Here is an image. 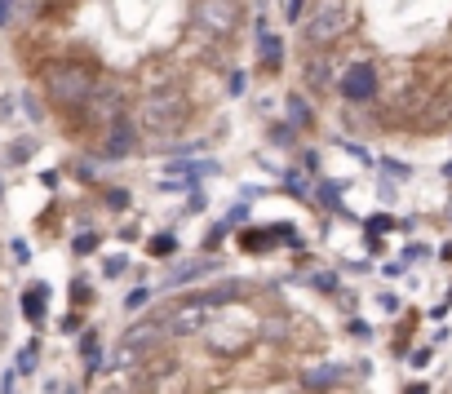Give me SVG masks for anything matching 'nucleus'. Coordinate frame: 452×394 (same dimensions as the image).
<instances>
[{
    "label": "nucleus",
    "instance_id": "1",
    "mask_svg": "<svg viewBox=\"0 0 452 394\" xmlns=\"http://www.w3.org/2000/svg\"><path fill=\"white\" fill-rule=\"evenodd\" d=\"M186 93L177 89V84H164V89H151L142 102H138L134 111V124L142 129L151 137H173L177 129L186 124Z\"/></svg>",
    "mask_w": 452,
    "mask_h": 394
},
{
    "label": "nucleus",
    "instance_id": "2",
    "mask_svg": "<svg viewBox=\"0 0 452 394\" xmlns=\"http://www.w3.org/2000/svg\"><path fill=\"white\" fill-rule=\"evenodd\" d=\"M45 93L53 107H84L98 93V76L80 62H49L45 67Z\"/></svg>",
    "mask_w": 452,
    "mask_h": 394
},
{
    "label": "nucleus",
    "instance_id": "3",
    "mask_svg": "<svg viewBox=\"0 0 452 394\" xmlns=\"http://www.w3.org/2000/svg\"><path fill=\"white\" fill-rule=\"evenodd\" d=\"M213 311H218V306H213L204 293L177 297V302H168L164 311L155 315V328H160V332H168V337H195V332H204V328H209Z\"/></svg>",
    "mask_w": 452,
    "mask_h": 394
},
{
    "label": "nucleus",
    "instance_id": "4",
    "mask_svg": "<svg viewBox=\"0 0 452 394\" xmlns=\"http://www.w3.org/2000/svg\"><path fill=\"white\" fill-rule=\"evenodd\" d=\"M346 27H351V9H346V0H319L315 14L306 18V27H301V36H306V44L324 49V44H333Z\"/></svg>",
    "mask_w": 452,
    "mask_h": 394
},
{
    "label": "nucleus",
    "instance_id": "5",
    "mask_svg": "<svg viewBox=\"0 0 452 394\" xmlns=\"http://www.w3.org/2000/svg\"><path fill=\"white\" fill-rule=\"evenodd\" d=\"M253 337H258V324L253 319H235V315L209 319V328H204V341H209L213 354H240L253 345Z\"/></svg>",
    "mask_w": 452,
    "mask_h": 394
},
{
    "label": "nucleus",
    "instance_id": "6",
    "mask_svg": "<svg viewBox=\"0 0 452 394\" xmlns=\"http://www.w3.org/2000/svg\"><path fill=\"white\" fill-rule=\"evenodd\" d=\"M235 23H240V5L235 0H195V9H191V27L195 31H204V36H231L235 31Z\"/></svg>",
    "mask_w": 452,
    "mask_h": 394
},
{
    "label": "nucleus",
    "instance_id": "7",
    "mask_svg": "<svg viewBox=\"0 0 452 394\" xmlns=\"http://www.w3.org/2000/svg\"><path fill=\"white\" fill-rule=\"evenodd\" d=\"M120 111H125V93H120V84H98V93L84 102V116H89V124L98 129V133H107L116 120H125Z\"/></svg>",
    "mask_w": 452,
    "mask_h": 394
},
{
    "label": "nucleus",
    "instance_id": "8",
    "mask_svg": "<svg viewBox=\"0 0 452 394\" xmlns=\"http://www.w3.org/2000/svg\"><path fill=\"white\" fill-rule=\"evenodd\" d=\"M155 341H160V328H155V324L129 328L125 341H120V350H116V368H138V363H142L147 354L155 350Z\"/></svg>",
    "mask_w": 452,
    "mask_h": 394
},
{
    "label": "nucleus",
    "instance_id": "9",
    "mask_svg": "<svg viewBox=\"0 0 452 394\" xmlns=\"http://www.w3.org/2000/svg\"><path fill=\"white\" fill-rule=\"evenodd\" d=\"M134 146H138V124H134V116H125L102 133L98 155L102 159H125V155H134Z\"/></svg>",
    "mask_w": 452,
    "mask_h": 394
},
{
    "label": "nucleus",
    "instance_id": "10",
    "mask_svg": "<svg viewBox=\"0 0 452 394\" xmlns=\"http://www.w3.org/2000/svg\"><path fill=\"white\" fill-rule=\"evenodd\" d=\"M337 89H342L346 102H368L377 93V67H373V62H355V67H346V76L337 80Z\"/></svg>",
    "mask_w": 452,
    "mask_h": 394
},
{
    "label": "nucleus",
    "instance_id": "11",
    "mask_svg": "<svg viewBox=\"0 0 452 394\" xmlns=\"http://www.w3.org/2000/svg\"><path fill=\"white\" fill-rule=\"evenodd\" d=\"M301 76H306L310 89H324V84H333V58H328L324 49H315L306 58V67H301Z\"/></svg>",
    "mask_w": 452,
    "mask_h": 394
},
{
    "label": "nucleus",
    "instance_id": "12",
    "mask_svg": "<svg viewBox=\"0 0 452 394\" xmlns=\"http://www.w3.org/2000/svg\"><path fill=\"white\" fill-rule=\"evenodd\" d=\"M342 377H346L342 363H319V368H310L301 381H306V390H328V386H337Z\"/></svg>",
    "mask_w": 452,
    "mask_h": 394
},
{
    "label": "nucleus",
    "instance_id": "13",
    "mask_svg": "<svg viewBox=\"0 0 452 394\" xmlns=\"http://www.w3.org/2000/svg\"><path fill=\"white\" fill-rule=\"evenodd\" d=\"M218 266V261H209V257H200V261H186V266H177V270H168V279L164 284L168 288H177V284H191V279H200V275H209V270Z\"/></svg>",
    "mask_w": 452,
    "mask_h": 394
},
{
    "label": "nucleus",
    "instance_id": "14",
    "mask_svg": "<svg viewBox=\"0 0 452 394\" xmlns=\"http://www.w3.org/2000/svg\"><path fill=\"white\" fill-rule=\"evenodd\" d=\"M45 302H49V288L45 284H32L23 293V315L32 319V324H45Z\"/></svg>",
    "mask_w": 452,
    "mask_h": 394
},
{
    "label": "nucleus",
    "instance_id": "15",
    "mask_svg": "<svg viewBox=\"0 0 452 394\" xmlns=\"http://www.w3.org/2000/svg\"><path fill=\"white\" fill-rule=\"evenodd\" d=\"M258 53H262V62H266V67H279V58H284V40H279V36H271V31H262Z\"/></svg>",
    "mask_w": 452,
    "mask_h": 394
},
{
    "label": "nucleus",
    "instance_id": "16",
    "mask_svg": "<svg viewBox=\"0 0 452 394\" xmlns=\"http://www.w3.org/2000/svg\"><path fill=\"white\" fill-rule=\"evenodd\" d=\"M288 120H293L297 129H306V124H315V111L306 107V98L301 93H288Z\"/></svg>",
    "mask_w": 452,
    "mask_h": 394
},
{
    "label": "nucleus",
    "instance_id": "17",
    "mask_svg": "<svg viewBox=\"0 0 452 394\" xmlns=\"http://www.w3.org/2000/svg\"><path fill=\"white\" fill-rule=\"evenodd\" d=\"M36 359H40L36 341H32V345H23V350H18V372H23V377H27V372H36Z\"/></svg>",
    "mask_w": 452,
    "mask_h": 394
},
{
    "label": "nucleus",
    "instance_id": "18",
    "mask_svg": "<svg viewBox=\"0 0 452 394\" xmlns=\"http://www.w3.org/2000/svg\"><path fill=\"white\" fill-rule=\"evenodd\" d=\"M151 252H155V257H173V252H177V239H173V235H155V239H151Z\"/></svg>",
    "mask_w": 452,
    "mask_h": 394
},
{
    "label": "nucleus",
    "instance_id": "19",
    "mask_svg": "<svg viewBox=\"0 0 452 394\" xmlns=\"http://www.w3.org/2000/svg\"><path fill=\"white\" fill-rule=\"evenodd\" d=\"M147 302H151V293H147V288H134V293H129V297H125V311H129V315H134V311H142V306H147Z\"/></svg>",
    "mask_w": 452,
    "mask_h": 394
},
{
    "label": "nucleus",
    "instance_id": "20",
    "mask_svg": "<svg viewBox=\"0 0 452 394\" xmlns=\"http://www.w3.org/2000/svg\"><path fill=\"white\" fill-rule=\"evenodd\" d=\"M5 159H9V164H27V159H32V142H14Z\"/></svg>",
    "mask_w": 452,
    "mask_h": 394
},
{
    "label": "nucleus",
    "instance_id": "21",
    "mask_svg": "<svg viewBox=\"0 0 452 394\" xmlns=\"http://www.w3.org/2000/svg\"><path fill=\"white\" fill-rule=\"evenodd\" d=\"M319 200H324L328 209H337V213H342V200H337V186H333V182H324V186H319Z\"/></svg>",
    "mask_w": 452,
    "mask_h": 394
},
{
    "label": "nucleus",
    "instance_id": "22",
    "mask_svg": "<svg viewBox=\"0 0 452 394\" xmlns=\"http://www.w3.org/2000/svg\"><path fill=\"white\" fill-rule=\"evenodd\" d=\"M394 226H399V222H394V218H386V213L368 218V231H373V235H377V231H394Z\"/></svg>",
    "mask_w": 452,
    "mask_h": 394
},
{
    "label": "nucleus",
    "instance_id": "23",
    "mask_svg": "<svg viewBox=\"0 0 452 394\" xmlns=\"http://www.w3.org/2000/svg\"><path fill=\"white\" fill-rule=\"evenodd\" d=\"M244 222H249V209H244V204H240V209H231V218H226L222 226L231 231V226H244Z\"/></svg>",
    "mask_w": 452,
    "mask_h": 394
},
{
    "label": "nucleus",
    "instance_id": "24",
    "mask_svg": "<svg viewBox=\"0 0 452 394\" xmlns=\"http://www.w3.org/2000/svg\"><path fill=\"white\" fill-rule=\"evenodd\" d=\"M125 261H129V257H120V252H116V257H107V266H102V270L116 279V275H125Z\"/></svg>",
    "mask_w": 452,
    "mask_h": 394
},
{
    "label": "nucleus",
    "instance_id": "25",
    "mask_svg": "<svg viewBox=\"0 0 452 394\" xmlns=\"http://www.w3.org/2000/svg\"><path fill=\"white\" fill-rule=\"evenodd\" d=\"M377 306H381L386 315H394V311H399V297H394V293H381V297H377Z\"/></svg>",
    "mask_w": 452,
    "mask_h": 394
},
{
    "label": "nucleus",
    "instance_id": "26",
    "mask_svg": "<svg viewBox=\"0 0 452 394\" xmlns=\"http://www.w3.org/2000/svg\"><path fill=\"white\" fill-rule=\"evenodd\" d=\"M351 337H355V341H368V324H364V319H351Z\"/></svg>",
    "mask_w": 452,
    "mask_h": 394
},
{
    "label": "nucleus",
    "instance_id": "27",
    "mask_svg": "<svg viewBox=\"0 0 452 394\" xmlns=\"http://www.w3.org/2000/svg\"><path fill=\"white\" fill-rule=\"evenodd\" d=\"M226 89H231V93H235V98H240V93H244V89H249V76H244V71H235V76H231V84H226Z\"/></svg>",
    "mask_w": 452,
    "mask_h": 394
},
{
    "label": "nucleus",
    "instance_id": "28",
    "mask_svg": "<svg viewBox=\"0 0 452 394\" xmlns=\"http://www.w3.org/2000/svg\"><path fill=\"white\" fill-rule=\"evenodd\" d=\"M98 248V235H75V252H93Z\"/></svg>",
    "mask_w": 452,
    "mask_h": 394
},
{
    "label": "nucleus",
    "instance_id": "29",
    "mask_svg": "<svg viewBox=\"0 0 452 394\" xmlns=\"http://www.w3.org/2000/svg\"><path fill=\"white\" fill-rule=\"evenodd\" d=\"M271 137H275V142H293V129H284V124H271Z\"/></svg>",
    "mask_w": 452,
    "mask_h": 394
},
{
    "label": "nucleus",
    "instance_id": "30",
    "mask_svg": "<svg viewBox=\"0 0 452 394\" xmlns=\"http://www.w3.org/2000/svg\"><path fill=\"white\" fill-rule=\"evenodd\" d=\"M71 293H75V302H89V284H84V279H75V284H71Z\"/></svg>",
    "mask_w": 452,
    "mask_h": 394
},
{
    "label": "nucleus",
    "instance_id": "31",
    "mask_svg": "<svg viewBox=\"0 0 452 394\" xmlns=\"http://www.w3.org/2000/svg\"><path fill=\"white\" fill-rule=\"evenodd\" d=\"M107 204H111V209H125V204H129V195H125V191H120V186H116V191L107 195Z\"/></svg>",
    "mask_w": 452,
    "mask_h": 394
},
{
    "label": "nucleus",
    "instance_id": "32",
    "mask_svg": "<svg viewBox=\"0 0 452 394\" xmlns=\"http://www.w3.org/2000/svg\"><path fill=\"white\" fill-rule=\"evenodd\" d=\"M310 284H315V288H324V293H333V288H337V279H333V275H315Z\"/></svg>",
    "mask_w": 452,
    "mask_h": 394
},
{
    "label": "nucleus",
    "instance_id": "33",
    "mask_svg": "<svg viewBox=\"0 0 452 394\" xmlns=\"http://www.w3.org/2000/svg\"><path fill=\"white\" fill-rule=\"evenodd\" d=\"M14 23V0H0V27Z\"/></svg>",
    "mask_w": 452,
    "mask_h": 394
},
{
    "label": "nucleus",
    "instance_id": "34",
    "mask_svg": "<svg viewBox=\"0 0 452 394\" xmlns=\"http://www.w3.org/2000/svg\"><path fill=\"white\" fill-rule=\"evenodd\" d=\"M14 257H18V261H27V257H32V248H27L23 239H14Z\"/></svg>",
    "mask_w": 452,
    "mask_h": 394
},
{
    "label": "nucleus",
    "instance_id": "35",
    "mask_svg": "<svg viewBox=\"0 0 452 394\" xmlns=\"http://www.w3.org/2000/svg\"><path fill=\"white\" fill-rule=\"evenodd\" d=\"M403 394H430V390H426V386H421V381H417V386H408Z\"/></svg>",
    "mask_w": 452,
    "mask_h": 394
},
{
    "label": "nucleus",
    "instance_id": "36",
    "mask_svg": "<svg viewBox=\"0 0 452 394\" xmlns=\"http://www.w3.org/2000/svg\"><path fill=\"white\" fill-rule=\"evenodd\" d=\"M111 394H116V390H111Z\"/></svg>",
    "mask_w": 452,
    "mask_h": 394
}]
</instances>
